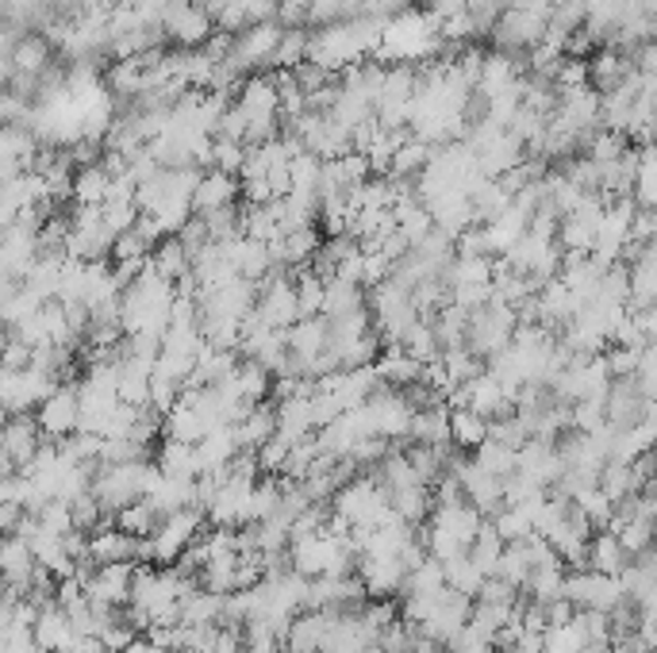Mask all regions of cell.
Segmentation results:
<instances>
[{
	"label": "cell",
	"instance_id": "obj_10",
	"mask_svg": "<svg viewBox=\"0 0 657 653\" xmlns=\"http://www.w3.org/2000/svg\"><path fill=\"white\" fill-rule=\"evenodd\" d=\"M131 573L135 565H93L81 581L89 607H124L131 596Z\"/></svg>",
	"mask_w": 657,
	"mask_h": 653
},
{
	"label": "cell",
	"instance_id": "obj_18",
	"mask_svg": "<svg viewBox=\"0 0 657 653\" xmlns=\"http://www.w3.org/2000/svg\"><path fill=\"white\" fill-rule=\"evenodd\" d=\"M50 62H55V47H50L47 35L24 32L9 55V78H39Z\"/></svg>",
	"mask_w": 657,
	"mask_h": 653
},
{
	"label": "cell",
	"instance_id": "obj_31",
	"mask_svg": "<svg viewBox=\"0 0 657 653\" xmlns=\"http://www.w3.org/2000/svg\"><path fill=\"white\" fill-rule=\"evenodd\" d=\"M108 185H112V177L104 174L101 166L73 170V177H70V205L73 208H101L104 200H108Z\"/></svg>",
	"mask_w": 657,
	"mask_h": 653
},
{
	"label": "cell",
	"instance_id": "obj_8",
	"mask_svg": "<svg viewBox=\"0 0 657 653\" xmlns=\"http://www.w3.org/2000/svg\"><path fill=\"white\" fill-rule=\"evenodd\" d=\"M470 607H473V599L470 596H462V592H454V588H442L435 592V599H430V611H427V619L419 622V634L423 638H430V642H447L450 634H458V630L470 622Z\"/></svg>",
	"mask_w": 657,
	"mask_h": 653
},
{
	"label": "cell",
	"instance_id": "obj_52",
	"mask_svg": "<svg viewBox=\"0 0 657 653\" xmlns=\"http://www.w3.org/2000/svg\"><path fill=\"white\" fill-rule=\"evenodd\" d=\"M27 497H32V480L24 473H0V504L27 508Z\"/></svg>",
	"mask_w": 657,
	"mask_h": 653
},
{
	"label": "cell",
	"instance_id": "obj_49",
	"mask_svg": "<svg viewBox=\"0 0 657 653\" xmlns=\"http://www.w3.org/2000/svg\"><path fill=\"white\" fill-rule=\"evenodd\" d=\"M473 599H477V604H496V607H519V588L500 581V576H485Z\"/></svg>",
	"mask_w": 657,
	"mask_h": 653
},
{
	"label": "cell",
	"instance_id": "obj_12",
	"mask_svg": "<svg viewBox=\"0 0 657 653\" xmlns=\"http://www.w3.org/2000/svg\"><path fill=\"white\" fill-rule=\"evenodd\" d=\"M231 205H239V177L219 174V170H200V177H196L193 185V197H188V212L211 215Z\"/></svg>",
	"mask_w": 657,
	"mask_h": 653
},
{
	"label": "cell",
	"instance_id": "obj_38",
	"mask_svg": "<svg viewBox=\"0 0 657 653\" xmlns=\"http://www.w3.org/2000/svg\"><path fill=\"white\" fill-rule=\"evenodd\" d=\"M442 581H447V588L462 592V596H477L481 581H485V573H481L477 565L470 561V553H458V558L442 561Z\"/></svg>",
	"mask_w": 657,
	"mask_h": 653
},
{
	"label": "cell",
	"instance_id": "obj_21",
	"mask_svg": "<svg viewBox=\"0 0 657 653\" xmlns=\"http://www.w3.org/2000/svg\"><path fill=\"white\" fill-rule=\"evenodd\" d=\"M85 558L93 565H135V538L119 527H101L89 535Z\"/></svg>",
	"mask_w": 657,
	"mask_h": 653
},
{
	"label": "cell",
	"instance_id": "obj_43",
	"mask_svg": "<svg viewBox=\"0 0 657 653\" xmlns=\"http://www.w3.org/2000/svg\"><path fill=\"white\" fill-rule=\"evenodd\" d=\"M400 350H404V354H412L415 362H435L442 350H438V339H435V327H430V319H415L412 327H407L404 339H400Z\"/></svg>",
	"mask_w": 657,
	"mask_h": 653
},
{
	"label": "cell",
	"instance_id": "obj_48",
	"mask_svg": "<svg viewBox=\"0 0 657 653\" xmlns=\"http://www.w3.org/2000/svg\"><path fill=\"white\" fill-rule=\"evenodd\" d=\"M101 215H104V228H108L112 235H124V231H131L135 223H139L135 200H108V205H101Z\"/></svg>",
	"mask_w": 657,
	"mask_h": 653
},
{
	"label": "cell",
	"instance_id": "obj_59",
	"mask_svg": "<svg viewBox=\"0 0 657 653\" xmlns=\"http://www.w3.org/2000/svg\"><path fill=\"white\" fill-rule=\"evenodd\" d=\"M4 423H9V411H4V408H0V427H4Z\"/></svg>",
	"mask_w": 657,
	"mask_h": 653
},
{
	"label": "cell",
	"instance_id": "obj_7",
	"mask_svg": "<svg viewBox=\"0 0 657 653\" xmlns=\"http://www.w3.org/2000/svg\"><path fill=\"white\" fill-rule=\"evenodd\" d=\"M542 35H546V16H542V12L504 9L500 16H496L493 32H488V39H493V50L523 55L534 43H542Z\"/></svg>",
	"mask_w": 657,
	"mask_h": 653
},
{
	"label": "cell",
	"instance_id": "obj_15",
	"mask_svg": "<svg viewBox=\"0 0 657 653\" xmlns=\"http://www.w3.org/2000/svg\"><path fill=\"white\" fill-rule=\"evenodd\" d=\"M462 393H465V408L477 411V416H485V419H504L516 411L511 408V393L488 370H481L473 381H465Z\"/></svg>",
	"mask_w": 657,
	"mask_h": 653
},
{
	"label": "cell",
	"instance_id": "obj_2",
	"mask_svg": "<svg viewBox=\"0 0 657 653\" xmlns=\"http://www.w3.org/2000/svg\"><path fill=\"white\" fill-rule=\"evenodd\" d=\"M516 327H519L516 307L488 296L485 304L470 312V323H465V350H473L481 362H488V358L500 354V350L508 347Z\"/></svg>",
	"mask_w": 657,
	"mask_h": 653
},
{
	"label": "cell",
	"instance_id": "obj_57",
	"mask_svg": "<svg viewBox=\"0 0 657 653\" xmlns=\"http://www.w3.org/2000/svg\"><path fill=\"white\" fill-rule=\"evenodd\" d=\"M119 653H162V650H158V645L150 642L147 634H135L131 642H127V645H124V650H119Z\"/></svg>",
	"mask_w": 657,
	"mask_h": 653
},
{
	"label": "cell",
	"instance_id": "obj_25",
	"mask_svg": "<svg viewBox=\"0 0 657 653\" xmlns=\"http://www.w3.org/2000/svg\"><path fill=\"white\" fill-rule=\"evenodd\" d=\"M154 465H158V473H162V477H177V480H196V477H200V457H196V446H188V442L162 439V442H158Z\"/></svg>",
	"mask_w": 657,
	"mask_h": 653
},
{
	"label": "cell",
	"instance_id": "obj_27",
	"mask_svg": "<svg viewBox=\"0 0 657 653\" xmlns=\"http://www.w3.org/2000/svg\"><path fill=\"white\" fill-rule=\"evenodd\" d=\"M231 431H235V442H239V450H258L262 442L266 439H274V431H277V419H274V404L269 400H262V404H254L251 411H246L239 423H231Z\"/></svg>",
	"mask_w": 657,
	"mask_h": 653
},
{
	"label": "cell",
	"instance_id": "obj_6",
	"mask_svg": "<svg viewBox=\"0 0 657 653\" xmlns=\"http://www.w3.org/2000/svg\"><path fill=\"white\" fill-rule=\"evenodd\" d=\"M285 27L277 20H266V24H254L246 32L231 35V62L251 78V73H269V62H274V50L281 43Z\"/></svg>",
	"mask_w": 657,
	"mask_h": 653
},
{
	"label": "cell",
	"instance_id": "obj_36",
	"mask_svg": "<svg viewBox=\"0 0 657 653\" xmlns=\"http://www.w3.org/2000/svg\"><path fill=\"white\" fill-rule=\"evenodd\" d=\"M470 462L477 465L481 473H488V477L504 480V477H511V473H516V450H511V446H500V442H493V439H485V442H481V446L470 454Z\"/></svg>",
	"mask_w": 657,
	"mask_h": 653
},
{
	"label": "cell",
	"instance_id": "obj_13",
	"mask_svg": "<svg viewBox=\"0 0 657 653\" xmlns=\"http://www.w3.org/2000/svg\"><path fill=\"white\" fill-rule=\"evenodd\" d=\"M454 480H458V488H462V497L473 504V512H481V520H493V515L504 508V480L481 473L473 462H465Z\"/></svg>",
	"mask_w": 657,
	"mask_h": 653
},
{
	"label": "cell",
	"instance_id": "obj_40",
	"mask_svg": "<svg viewBox=\"0 0 657 653\" xmlns=\"http://www.w3.org/2000/svg\"><path fill=\"white\" fill-rule=\"evenodd\" d=\"M204 228H208V238L211 243H235V238H243V205H231V208H219V212L211 215H200Z\"/></svg>",
	"mask_w": 657,
	"mask_h": 653
},
{
	"label": "cell",
	"instance_id": "obj_26",
	"mask_svg": "<svg viewBox=\"0 0 657 653\" xmlns=\"http://www.w3.org/2000/svg\"><path fill=\"white\" fill-rule=\"evenodd\" d=\"M32 638H35V645H39L43 653H62L66 645H70V638H73V627H70V619H66V611L62 607H43L39 615H35V622H32Z\"/></svg>",
	"mask_w": 657,
	"mask_h": 653
},
{
	"label": "cell",
	"instance_id": "obj_23",
	"mask_svg": "<svg viewBox=\"0 0 657 653\" xmlns=\"http://www.w3.org/2000/svg\"><path fill=\"white\" fill-rule=\"evenodd\" d=\"M373 373L384 388H407L423 377V362H415L412 354H404L400 347H381L373 362Z\"/></svg>",
	"mask_w": 657,
	"mask_h": 653
},
{
	"label": "cell",
	"instance_id": "obj_29",
	"mask_svg": "<svg viewBox=\"0 0 657 653\" xmlns=\"http://www.w3.org/2000/svg\"><path fill=\"white\" fill-rule=\"evenodd\" d=\"M626 561H631V553L619 546V538L611 535V530H596L592 538H588V565L592 573H603V576H619L626 569Z\"/></svg>",
	"mask_w": 657,
	"mask_h": 653
},
{
	"label": "cell",
	"instance_id": "obj_56",
	"mask_svg": "<svg viewBox=\"0 0 657 653\" xmlns=\"http://www.w3.org/2000/svg\"><path fill=\"white\" fill-rule=\"evenodd\" d=\"M654 231H657L654 208H634V215H631V238H626V243H654Z\"/></svg>",
	"mask_w": 657,
	"mask_h": 653
},
{
	"label": "cell",
	"instance_id": "obj_47",
	"mask_svg": "<svg viewBox=\"0 0 657 653\" xmlns=\"http://www.w3.org/2000/svg\"><path fill=\"white\" fill-rule=\"evenodd\" d=\"M243 158H246V147L243 142H231V139H211V170L219 174H235L243 170Z\"/></svg>",
	"mask_w": 657,
	"mask_h": 653
},
{
	"label": "cell",
	"instance_id": "obj_55",
	"mask_svg": "<svg viewBox=\"0 0 657 653\" xmlns=\"http://www.w3.org/2000/svg\"><path fill=\"white\" fill-rule=\"evenodd\" d=\"M27 365H32V347L9 335V342L0 350V370H27Z\"/></svg>",
	"mask_w": 657,
	"mask_h": 653
},
{
	"label": "cell",
	"instance_id": "obj_16",
	"mask_svg": "<svg viewBox=\"0 0 657 653\" xmlns=\"http://www.w3.org/2000/svg\"><path fill=\"white\" fill-rule=\"evenodd\" d=\"M0 446H4V454H9V462L16 473L32 462L35 450L43 446L39 423H35L32 411H24V416H9V423L0 427Z\"/></svg>",
	"mask_w": 657,
	"mask_h": 653
},
{
	"label": "cell",
	"instance_id": "obj_34",
	"mask_svg": "<svg viewBox=\"0 0 657 653\" xmlns=\"http://www.w3.org/2000/svg\"><path fill=\"white\" fill-rule=\"evenodd\" d=\"M366 307V289L361 284H350V281H323V319H335V315H346V312H358Z\"/></svg>",
	"mask_w": 657,
	"mask_h": 653
},
{
	"label": "cell",
	"instance_id": "obj_28",
	"mask_svg": "<svg viewBox=\"0 0 657 653\" xmlns=\"http://www.w3.org/2000/svg\"><path fill=\"white\" fill-rule=\"evenodd\" d=\"M450 408L438 404V408H423L412 411V427H407L404 442H419V446H450V423H447Z\"/></svg>",
	"mask_w": 657,
	"mask_h": 653
},
{
	"label": "cell",
	"instance_id": "obj_33",
	"mask_svg": "<svg viewBox=\"0 0 657 653\" xmlns=\"http://www.w3.org/2000/svg\"><path fill=\"white\" fill-rule=\"evenodd\" d=\"M430 162V147L427 142H419L415 135H407L404 142L396 147V154H392L389 170H384V177H396V182H415V177L423 174V166Z\"/></svg>",
	"mask_w": 657,
	"mask_h": 653
},
{
	"label": "cell",
	"instance_id": "obj_44",
	"mask_svg": "<svg viewBox=\"0 0 657 653\" xmlns=\"http://www.w3.org/2000/svg\"><path fill=\"white\" fill-rule=\"evenodd\" d=\"M596 488H600L611 504H619V500H626L631 492H638V485H634V477H631V465H623V462H603L600 477H596Z\"/></svg>",
	"mask_w": 657,
	"mask_h": 653
},
{
	"label": "cell",
	"instance_id": "obj_45",
	"mask_svg": "<svg viewBox=\"0 0 657 653\" xmlns=\"http://www.w3.org/2000/svg\"><path fill=\"white\" fill-rule=\"evenodd\" d=\"M277 504H281V477H266V473H262L251 488V523L277 515Z\"/></svg>",
	"mask_w": 657,
	"mask_h": 653
},
{
	"label": "cell",
	"instance_id": "obj_58",
	"mask_svg": "<svg viewBox=\"0 0 657 653\" xmlns=\"http://www.w3.org/2000/svg\"><path fill=\"white\" fill-rule=\"evenodd\" d=\"M9 93V62H0V96Z\"/></svg>",
	"mask_w": 657,
	"mask_h": 653
},
{
	"label": "cell",
	"instance_id": "obj_37",
	"mask_svg": "<svg viewBox=\"0 0 657 653\" xmlns=\"http://www.w3.org/2000/svg\"><path fill=\"white\" fill-rule=\"evenodd\" d=\"M465 553H470V561L481 569V573L493 576L496 561H500V553H504V543H500V535H496L493 520H481L477 535H473V543H470V550H465Z\"/></svg>",
	"mask_w": 657,
	"mask_h": 653
},
{
	"label": "cell",
	"instance_id": "obj_32",
	"mask_svg": "<svg viewBox=\"0 0 657 653\" xmlns=\"http://www.w3.org/2000/svg\"><path fill=\"white\" fill-rule=\"evenodd\" d=\"M447 423H450V446L465 450V454H473L488 439V419L470 408H450Z\"/></svg>",
	"mask_w": 657,
	"mask_h": 653
},
{
	"label": "cell",
	"instance_id": "obj_24",
	"mask_svg": "<svg viewBox=\"0 0 657 653\" xmlns=\"http://www.w3.org/2000/svg\"><path fill=\"white\" fill-rule=\"evenodd\" d=\"M389 508H392V515H396L400 523H407V527H419V523H427L430 508H435V492H430V485L392 488Z\"/></svg>",
	"mask_w": 657,
	"mask_h": 653
},
{
	"label": "cell",
	"instance_id": "obj_4",
	"mask_svg": "<svg viewBox=\"0 0 657 653\" xmlns=\"http://www.w3.org/2000/svg\"><path fill=\"white\" fill-rule=\"evenodd\" d=\"M208 527L200 508H181V512L162 515V523L150 535V550H154V565H173L181 550L196 543V535Z\"/></svg>",
	"mask_w": 657,
	"mask_h": 653
},
{
	"label": "cell",
	"instance_id": "obj_22",
	"mask_svg": "<svg viewBox=\"0 0 657 653\" xmlns=\"http://www.w3.org/2000/svg\"><path fill=\"white\" fill-rule=\"evenodd\" d=\"M223 250H228V261L235 266V273L243 277V281L258 284L262 277L274 269V258H269V246L258 243V238H235V243H223Z\"/></svg>",
	"mask_w": 657,
	"mask_h": 653
},
{
	"label": "cell",
	"instance_id": "obj_39",
	"mask_svg": "<svg viewBox=\"0 0 657 653\" xmlns=\"http://www.w3.org/2000/svg\"><path fill=\"white\" fill-rule=\"evenodd\" d=\"M438 362H442V373H447L450 388L465 385V381H473L481 370H485V362H481V358L473 354V350H465V347L442 350V354H438Z\"/></svg>",
	"mask_w": 657,
	"mask_h": 653
},
{
	"label": "cell",
	"instance_id": "obj_53",
	"mask_svg": "<svg viewBox=\"0 0 657 653\" xmlns=\"http://www.w3.org/2000/svg\"><path fill=\"white\" fill-rule=\"evenodd\" d=\"M603 365H608V373H611V381H619V377H631L634 373V365H638V350H631V347H603Z\"/></svg>",
	"mask_w": 657,
	"mask_h": 653
},
{
	"label": "cell",
	"instance_id": "obj_46",
	"mask_svg": "<svg viewBox=\"0 0 657 653\" xmlns=\"http://www.w3.org/2000/svg\"><path fill=\"white\" fill-rule=\"evenodd\" d=\"M70 523H73V530H81V535H93V530H101V527H112L93 492H81V497L70 500Z\"/></svg>",
	"mask_w": 657,
	"mask_h": 653
},
{
	"label": "cell",
	"instance_id": "obj_41",
	"mask_svg": "<svg viewBox=\"0 0 657 653\" xmlns=\"http://www.w3.org/2000/svg\"><path fill=\"white\" fill-rule=\"evenodd\" d=\"M308 55V27H285L281 43L274 50V62H269V73L274 70H297Z\"/></svg>",
	"mask_w": 657,
	"mask_h": 653
},
{
	"label": "cell",
	"instance_id": "obj_35",
	"mask_svg": "<svg viewBox=\"0 0 657 653\" xmlns=\"http://www.w3.org/2000/svg\"><path fill=\"white\" fill-rule=\"evenodd\" d=\"M158 523H162V515H158L147 500H135V504L119 508V512L112 515V527H119L124 535H131V538H150Z\"/></svg>",
	"mask_w": 657,
	"mask_h": 653
},
{
	"label": "cell",
	"instance_id": "obj_54",
	"mask_svg": "<svg viewBox=\"0 0 657 653\" xmlns=\"http://www.w3.org/2000/svg\"><path fill=\"white\" fill-rule=\"evenodd\" d=\"M173 238H177V243L185 246V250H188V258H193V254L200 250V246H208V243H211V238H208V228H204V220H200V215H188V220L181 223V228H177V235H173Z\"/></svg>",
	"mask_w": 657,
	"mask_h": 653
},
{
	"label": "cell",
	"instance_id": "obj_14",
	"mask_svg": "<svg viewBox=\"0 0 657 653\" xmlns=\"http://www.w3.org/2000/svg\"><path fill=\"white\" fill-rule=\"evenodd\" d=\"M354 573L361 576L369 599H396L400 588H404V561L400 558H358V569Z\"/></svg>",
	"mask_w": 657,
	"mask_h": 653
},
{
	"label": "cell",
	"instance_id": "obj_19",
	"mask_svg": "<svg viewBox=\"0 0 657 653\" xmlns=\"http://www.w3.org/2000/svg\"><path fill=\"white\" fill-rule=\"evenodd\" d=\"M327 611H300L289 619L281 634V650L285 653H320L323 638H327Z\"/></svg>",
	"mask_w": 657,
	"mask_h": 653
},
{
	"label": "cell",
	"instance_id": "obj_17",
	"mask_svg": "<svg viewBox=\"0 0 657 653\" xmlns=\"http://www.w3.org/2000/svg\"><path fill=\"white\" fill-rule=\"evenodd\" d=\"M35 569L39 565H35V553L24 538L0 535V581L12 584V588L24 596L27 584H32V576H35Z\"/></svg>",
	"mask_w": 657,
	"mask_h": 653
},
{
	"label": "cell",
	"instance_id": "obj_30",
	"mask_svg": "<svg viewBox=\"0 0 657 653\" xmlns=\"http://www.w3.org/2000/svg\"><path fill=\"white\" fill-rule=\"evenodd\" d=\"M147 261H150V269H154L158 277H165L170 284H177L181 277H188V269H193V258H188V250L173 235L158 238Z\"/></svg>",
	"mask_w": 657,
	"mask_h": 653
},
{
	"label": "cell",
	"instance_id": "obj_51",
	"mask_svg": "<svg viewBox=\"0 0 657 653\" xmlns=\"http://www.w3.org/2000/svg\"><path fill=\"white\" fill-rule=\"evenodd\" d=\"M442 650H447V653H493V642H488L477 627H470V622H465L458 634H450L447 642H442Z\"/></svg>",
	"mask_w": 657,
	"mask_h": 653
},
{
	"label": "cell",
	"instance_id": "obj_20",
	"mask_svg": "<svg viewBox=\"0 0 657 653\" xmlns=\"http://www.w3.org/2000/svg\"><path fill=\"white\" fill-rule=\"evenodd\" d=\"M631 73L634 66L626 50L596 47V55H588V89H596V93H611V89L623 85Z\"/></svg>",
	"mask_w": 657,
	"mask_h": 653
},
{
	"label": "cell",
	"instance_id": "obj_50",
	"mask_svg": "<svg viewBox=\"0 0 657 653\" xmlns=\"http://www.w3.org/2000/svg\"><path fill=\"white\" fill-rule=\"evenodd\" d=\"M243 653H285L281 638L266 622H246L243 627Z\"/></svg>",
	"mask_w": 657,
	"mask_h": 653
},
{
	"label": "cell",
	"instance_id": "obj_1",
	"mask_svg": "<svg viewBox=\"0 0 657 653\" xmlns=\"http://www.w3.org/2000/svg\"><path fill=\"white\" fill-rule=\"evenodd\" d=\"M331 512H335L346 527H358V530H373L392 520L389 492H384L369 473L366 477L346 480V485L338 488L335 497H331Z\"/></svg>",
	"mask_w": 657,
	"mask_h": 653
},
{
	"label": "cell",
	"instance_id": "obj_11",
	"mask_svg": "<svg viewBox=\"0 0 657 653\" xmlns=\"http://www.w3.org/2000/svg\"><path fill=\"white\" fill-rule=\"evenodd\" d=\"M35 423H39V434L50 442L66 439V434L78 431V419H81V408H78V388L73 385H58L39 408L32 411Z\"/></svg>",
	"mask_w": 657,
	"mask_h": 653
},
{
	"label": "cell",
	"instance_id": "obj_3",
	"mask_svg": "<svg viewBox=\"0 0 657 653\" xmlns=\"http://www.w3.org/2000/svg\"><path fill=\"white\" fill-rule=\"evenodd\" d=\"M216 20L200 0H170L162 9V39L181 50H196L211 39Z\"/></svg>",
	"mask_w": 657,
	"mask_h": 653
},
{
	"label": "cell",
	"instance_id": "obj_5",
	"mask_svg": "<svg viewBox=\"0 0 657 653\" xmlns=\"http://www.w3.org/2000/svg\"><path fill=\"white\" fill-rule=\"evenodd\" d=\"M623 596L626 592L619 576H603L592 569H573V573H565L562 584V599H569L573 611H611Z\"/></svg>",
	"mask_w": 657,
	"mask_h": 653
},
{
	"label": "cell",
	"instance_id": "obj_42",
	"mask_svg": "<svg viewBox=\"0 0 657 653\" xmlns=\"http://www.w3.org/2000/svg\"><path fill=\"white\" fill-rule=\"evenodd\" d=\"M292 289H297V312L300 319H312V315H323V281L312 273V269H297L292 273Z\"/></svg>",
	"mask_w": 657,
	"mask_h": 653
},
{
	"label": "cell",
	"instance_id": "obj_9",
	"mask_svg": "<svg viewBox=\"0 0 657 653\" xmlns=\"http://www.w3.org/2000/svg\"><path fill=\"white\" fill-rule=\"evenodd\" d=\"M646 416H654V400H646L631 377L611 381L608 393H603V427L608 431H626V427L642 423Z\"/></svg>",
	"mask_w": 657,
	"mask_h": 653
}]
</instances>
